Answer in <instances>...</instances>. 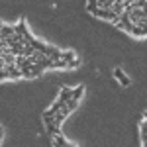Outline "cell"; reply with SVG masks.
Wrapping results in <instances>:
<instances>
[{
  "mask_svg": "<svg viewBox=\"0 0 147 147\" xmlns=\"http://www.w3.org/2000/svg\"><path fill=\"white\" fill-rule=\"evenodd\" d=\"M114 77L120 80V84H122V86H129V82H131V80H129V77L125 75L122 69H116V71H114Z\"/></svg>",
  "mask_w": 147,
  "mask_h": 147,
  "instance_id": "1",
  "label": "cell"
},
{
  "mask_svg": "<svg viewBox=\"0 0 147 147\" xmlns=\"http://www.w3.org/2000/svg\"><path fill=\"white\" fill-rule=\"evenodd\" d=\"M114 6V0H98L96 2V8H100V10H112Z\"/></svg>",
  "mask_w": 147,
  "mask_h": 147,
  "instance_id": "2",
  "label": "cell"
},
{
  "mask_svg": "<svg viewBox=\"0 0 147 147\" xmlns=\"http://www.w3.org/2000/svg\"><path fill=\"white\" fill-rule=\"evenodd\" d=\"M43 71H45V67H43L41 63H35L34 67H32V71H30V73H32V79H35V77H39V75L43 73Z\"/></svg>",
  "mask_w": 147,
  "mask_h": 147,
  "instance_id": "3",
  "label": "cell"
},
{
  "mask_svg": "<svg viewBox=\"0 0 147 147\" xmlns=\"http://www.w3.org/2000/svg\"><path fill=\"white\" fill-rule=\"evenodd\" d=\"M65 118H67V114H63V112L55 114V118H53V124H55L57 127H61V124L65 122Z\"/></svg>",
  "mask_w": 147,
  "mask_h": 147,
  "instance_id": "4",
  "label": "cell"
},
{
  "mask_svg": "<svg viewBox=\"0 0 147 147\" xmlns=\"http://www.w3.org/2000/svg\"><path fill=\"white\" fill-rule=\"evenodd\" d=\"M77 59V55L73 53V51H63V57H61V61H67V63H71V61H75Z\"/></svg>",
  "mask_w": 147,
  "mask_h": 147,
  "instance_id": "5",
  "label": "cell"
},
{
  "mask_svg": "<svg viewBox=\"0 0 147 147\" xmlns=\"http://www.w3.org/2000/svg\"><path fill=\"white\" fill-rule=\"evenodd\" d=\"M82 92H84V86L80 84V86H77V88L73 90V98H75V100H80V96H82Z\"/></svg>",
  "mask_w": 147,
  "mask_h": 147,
  "instance_id": "6",
  "label": "cell"
},
{
  "mask_svg": "<svg viewBox=\"0 0 147 147\" xmlns=\"http://www.w3.org/2000/svg\"><path fill=\"white\" fill-rule=\"evenodd\" d=\"M67 106H69V110L73 112V110H77V108H79V100H75V98H71V100L67 102Z\"/></svg>",
  "mask_w": 147,
  "mask_h": 147,
  "instance_id": "7",
  "label": "cell"
},
{
  "mask_svg": "<svg viewBox=\"0 0 147 147\" xmlns=\"http://www.w3.org/2000/svg\"><path fill=\"white\" fill-rule=\"evenodd\" d=\"M96 2H98V0H88V6H86V10L90 12V14H94V10H96Z\"/></svg>",
  "mask_w": 147,
  "mask_h": 147,
  "instance_id": "8",
  "label": "cell"
},
{
  "mask_svg": "<svg viewBox=\"0 0 147 147\" xmlns=\"http://www.w3.org/2000/svg\"><path fill=\"white\" fill-rule=\"evenodd\" d=\"M6 79H10L8 71H6V69H0V82H2V80H6Z\"/></svg>",
  "mask_w": 147,
  "mask_h": 147,
  "instance_id": "9",
  "label": "cell"
},
{
  "mask_svg": "<svg viewBox=\"0 0 147 147\" xmlns=\"http://www.w3.org/2000/svg\"><path fill=\"white\" fill-rule=\"evenodd\" d=\"M141 137H143V139L147 137V122H145V120L141 122Z\"/></svg>",
  "mask_w": 147,
  "mask_h": 147,
  "instance_id": "10",
  "label": "cell"
},
{
  "mask_svg": "<svg viewBox=\"0 0 147 147\" xmlns=\"http://www.w3.org/2000/svg\"><path fill=\"white\" fill-rule=\"evenodd\" d=\"M114 2H116V4H124L125 0H114Z\"/></svg>",
  "mask_w": 147,
  "mask_h": 147,
  "instance_id": "11",
  "label": "cell"
},
{
  "mask_svg": "<svg viewBox=\"0 0 147 147\" xmlns=\"http://www.w3.org/2000/svg\"><path fill=\"white\" fill-rule=\"evenodd\" d=\"M2 28H4V24H0V34H2Z\"/></svg>",
  "mask_w": 147,
  "mask_h": 147,
  "instance_id": "12",
  "label": "cell"
},
{
  "mask_svg": "<svg viewBox=\"0 0 147 147\" xmlns=\"http://www.w3.org/2000/svg\"><path fill=\"white\" fill-rule=\"evenodd\" d=\"M67 147H75V145H73V143H67Z\"/></svg>",
  "mask_w": 147,
  "mask_h": 147,
  "instance_id": "13",
  "label": "cell"
}]
</instances>
